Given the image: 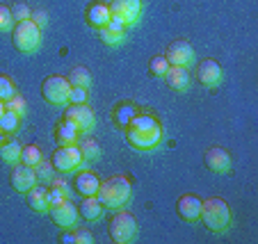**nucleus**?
Listing matches in <instances>:
<instances>
[{"mask_svg": "<svg viewBox=\"0 0 258 244\" xmlns=\"http://www.w3.org/2000/svg\"><path fill=\"white\" fill-rule=\"evenodd\" d=\"M96 199L107 210H119L133 199V187L126 176H112L107 181H101V187L96 192Z\"/></svg>", "mask_w": 258, "mask_h": 244, "instance_id": "obj_1", "label": "nucleus"}, {"mask_svg": "<svg viewBox=\"0 0 258 244\" xmlns=\"http://www.w3.org/2000/svg\"><path fill=\"white\" fill-rule=\"evenodd\" d=\"M199 221H204V226L213 233H224L231 226V208L224 199L213 196V199L201 201V217Z\"/></svg>", "mask_w": 258, "mask_h": 244, "instance_id": "obj_2", "label": "nucleus"}, {"mask_svg": "<svg viewBox=\"0 0 258 244\" xmlns=\"http://www.w3.org/2000/svg\"><path fill=\"white\" fill-rule=\"evenodd\" d=\"M12 41H14V48L21 50V53H25V55L37 53V50L41 48V41H44L41 28L30 19L21 21V23H16L14 30H12Z\"/></svg>", "mask_w": 258, "mask_h": 244, "instance_id": "obj_3", "label": "nucleus"}, {"mask_svg": "<svg viewBox=\"0 0 258 244\" xmlns=\"http://www.w3.org/2000/svg\"><path fill=\"white\" fill-rule=\"evenodd\" d=\"M110 239L117 244H131L137 239V221L135 217L131 215V212L121 210L119 208V212L112 217V221H110Z\"/></svg>", "mask_w": 258, "mask_h": 244, "instance_id": "obj_4", "label": "nucleus"}, {"mask_svg": "<svg viewBox=\"0 0 258 244\" xmlns=\"http://www.w3.org/2000/svg\"><path fill=\"white\" fill-rule=\"evenodd\" d=\"M53 167L55 171H62V174H71V171H78L80 167L85 165L83 160V153H80L78 144L73 146H59L57 151L53 153Z\"/></svg>", "mask_w": 258, "mask_h": 244, "instance_id": "obj_5", "label": "nucleus"}, {"mask_svg": "<svg viewBox=\"0 0 258 244\" xmlns=\"http://www.w3.org/2000/svg\"><path fill=\"white\" fill-rule=\"evenodd\" d=\"M64 121H69L78 132H89L96 128V114L87 103H78L64 112Z\"/></svg>", "mask_w": 258, "mask_h": 244, "instance_id": "obj_6", "label": "nucleus"}, {"mask_svg": "<svg viewBox=\"0 0 258 244\" xmlns=\"http://www.w3.org/2000/svg\"><path fill=\"white\" fill-rule=\"evenodd\" d=\"M69 92H71L69 80L59 78V75H50L41 85V94H44V98L50 105H64V103H69Z\"/></svg>", "mask_w": 258, "mask_h": 244, "instance_id": "obj_7", "label": "nucleus"}, {"mask_svg": "<svg viewBox=\"0 0 258 244\" xmlns=\"http://www.w3.org/2000/svg\"><path fill=\"white\" fill-rule=\"evenodd\" d=\"M112 19L121 21L123 25H135L142 16V0H112L110 5Z\"/></svg>", "mask_w": 258, "mask_h": 244, "instance_id": "obj_8", "label": "nucleus"}, {"mask_svg": "<svg viewBox=\"0 0 258 244\" xmlns=\"http://www.w3.org/2000/svg\"><path fill=\"white\" fill-rule=\"evenodd\" d=\"M197 55H195V48H192L187 41H174L169 44L167 48V62L169 66H183V68H190L195 64Z\"/></svg>", "mask_w": 258, "mask_h": 244, "instance_id": "obj_9", "label": "nucleus"}, {"mask_svg": "<svg viewBox=\"0 0 258 244\" xmlns=\"http://www.w3.org/2000/svg\"><path fill=\"white\" fill-rule=\"evenodd\" d=\"M126 137L133 148H137V151H151V148H156L160 144L162 128H156V130H126Z\"/></svg>", "mask_w": 258, "mask_h": 244, "instance_id": "obj_10", "label": "nucleus"}, {"mask_svg": "<svg viewBox=\"0 0 258 244\" xmlns=\"http://www.w3.org/2000/svg\"><path fill=\"white\" fill-rule=\"evenodd\" d=\"M222 78H224V71H222V66H219L215 59H204V62L197 66V80H199L204 87H217L219 83H222Z\"/></svg>", "mask_w": 258, "mask_h": 244, "instance_id": "obj_11", "label": "nucleus"}, {"mask_svg": "<svg viewBox=\"0 0 258 244\" xmlns=\"http://www.w3.org/2000/svg\"><path fill=\"white\" fill-rule=\"evenodd\" d=\"M50 215H53V221L59 226V228H73L76 221L80 219L78 208L71 203V199H67V201H62L59 205L50 208Z\"/></svg>", "mask_w": 258, "mask_h": 244, "instance_id": "obj_12", "label": "nucleus"}, {"mask_svg": "<svg viewBox=\"0 0 258 244\" xmlns=\"http://www.w3.org/2000/svg\"><path fill=\"white\" fill-rule=\"evenodd\" d=\"M37 185V174H34V167L28 165H16L12 171V187L19 194H25L30 187Z\"/></svg>", "mask_w": 258, "mask_h": 244, "instance_id": "obj_13", "label": "nucleus"}, {"mask_svg": "<svg viewBox=\"0 0 258 244\" xmlns=\"http://www.w3.org/2000/svg\"><path fill=\"white\" fill-rule=\"evenodd\" d=\"M176 210H178L180 219L197 224L201 217V199L197 194H183L178 199V203H176Z\"/></svg>", "mask_w": 258, "mask_h": 244, "instance_id": "obj_14", "label": "nucleus"}, {"mask_svg": "<svg viewBox=\"0 0 258 244\" xmlns=\"http://www.w3.org/2000/svg\"><path fill=\"white\" fill-rule=\"evenodd\" d=\"M206 167L215 174H229L231 171V155L226 148L222 146H213L206 153Z\"/></svg>", "mask_w": 258, "mask_h": 244, "instance_id": "obj_15", "label": "nucleus"}, {"mask_svg": "<svg viewBox=\"0 0 258 244\" xmlns=\"http://www.w3.org/2000/svg\"><path fill=\"white\" fill-rule=\"evenodd\" d=\"M101 39H103V44L112 46V48L114 46H121L126 41V25L117 19H110V23L105 28H101Z\"/></svg>", "mask_w": 258, "mask_h": 244, "instance_id": "obj_16", "label": "nucleus"}, {"mask_svg": "<svg viewBox=\"0 0 258 244\" xmlns=\"http://www.w3.org/2000/svg\"><path fill=\"white\" fill-rule=\"evenodd\" d=\"M28 205L32 208L34 212H48L50 210V201H48V187L46 185H34V187H30L28 192Z\"/></svg>", "mask_w": 258, "mask_h": 244, "instance_id": "obj_17", "label": "nucleus"}, {"mask_svg": "<svg viewBox=\"0 0 258 244\" xmlns=\"http://www.w3.org/2000/svg\"><path fill=\"white\" fill-rule=\"evenodd\" d=\"M76 192H80L83 196H96L98 187H101V178L94 174V171H78L76 176Z\"/></svg>", "mask_w": 258, "mask_h": 244, "instance_id": "obj_18", "label": "nucleus"}, {"mask_svg": "<svg viewBox=\"0 0 258 244\" xmlns=\"http://www.w3.org/2000/svg\"><path fill=\"white\" fill-rule=\"evenodd\" d=\"M167 85H169L174 92H187L192 85V78H190V71L183 66H169V71H167L165 75Z\"/></svg>", "mask_w": 258, "mask_h": 244, "instance_id": "obj_19", "label": "nucleus"}, {"mask_svg": "<svg viewBox=\"0 0 258 244\" xmlns=\"http://www.w3.org/2000/svg\"><path fill=\"white\" fill-rule=\"evenodd\" d=\"M71 196H73V187L69 185V181H64V178H53V183H50V187H48V201H50V208L59 205L62 201L71 199Z\"/></svg>", "mask_w": 258, "mask_h": 244, "instance_id": "obj_20", "label": "nucleus"}, {"mask_svg": "<svg viewBox=\"0 0 258 244\" xmlns=\"http://www.w3.org/2000/svg\"><path fill=\"white\" fill-rule=\"evenodd\" d=\"M103 203L96 199V196H85V201L78 205V215L80 219L85 221H98L103 217Z\"/></svg>", "mask_w": 258, "mask_h": 244, "instance_id": "obj_21", "label": "nucleus"}, {"mask_svg": "<svg viewBox=\"0 0 258 244\" xmlns=\"http://www.w3.org/2000/svg\"><path fill=\"white\" fill-rule=\"evenodd\" d=\"M110 19H112V14H110V7L107 5H101V3H96V5H92L87 10V23L92 25V28H105L107 23H110Z\"/></svg>", "mask_w": 258, "mask_h": 244, "instance_id": "obj_22", "label": "nucleus"}, {"mask_svg": "<svg viewBox=\"0 0 258 244\" xmlns=\"http://www.w3.org/2000/svg\"><path fill=\"white\" fill-rule=\"evenodd\" d=\"M78 137H80V132L69 121H59L57 126H55V139H57L59 146H73V144H78Z\"/></svg>", "mask_w": 258, "mask_h": 244, "instance_id": "obj_23", "label": "nucleus"}, {"mask_svg": "<svg viewBox=\"0 0 258 244\" xmlns=\"http://www.w3.org/2000/svg\"><path fill=\"white\" fill-rule=\"evenodd\" d=\"M156 128H160V121L156 117H151V114H135L126 130H156Z\"/></svg>", "mask_w": 258, "mask_h": 244, "instance_id": "obj_24", "label": "nucleus"}, {"mask_svg": "<svg viewBox=\"0 0 258 244\" xmlns=\"http://www.w3.org/2000/svg\"><path fill=\"white\" fill-rule=\"evenodd\" d=\"M21 144L16 142H5L3 146H0V157H3V162H7V165H19L21 162Z\"/></svg>", "mask_w": 258, "mask_h": 244, "instance_id": "obj_25", "label": "nucleus"}, {"mask_svg": "<svg viewBox=\"0 0 258 244\" xmlns=\"http://www.w3.org/2000/svg\"><path fill=\"white\" fill-rule=\"evenodd\" d=\"M69 85L71 87H83V89H89V83H92V75H89V71L85 66H76L69 73Z\"/></svg>", "mask_w": 258, "mask_h": 244, "instance_id": "obj_26", "label": "nucleus"}, {"mask_svg": "<svg viewBox=\"0 0 258 244\" xmlns=\"http://www.w3.org/2000/svg\"><path fill=\"white\" fill-rule=\"evenodd\" d=\"M21 126V117L16 112H12V110L5 108V112H3V117H0V130L5 132V135H12V132H16Z\"/></svg>", "mask_w": 258, "mask_h": 244, "instance_id": "obj_27", "label": "nucleus"}, {"mask_svg": "<svg viewBox=\"0 0 258 244\" xmlns=\"http://www.w3.org/2000/svg\"><path fill=\"white\" fill-rule=\"evenodd\" d=\"M80 153H83V160L85 162H94L101 157V146H98L96 139H83V142L78 144Z\"/></svg>", "mask_w": 258, "mask_h": 244, "instance_id": "obj_28", "label": "nucleus"}, {"mask_svg": "<svg viewBox=\"0 0 258 244\" xmlns=\"http://www.w3.org/2000/svg\"><path fill=\"white\" fill-rule=\"evenodd\" d=\"M41 160H44V155H41L39 146H34V144H30V146H25L23 151H21V162L28 167H37Z\"/></svg>", "mask_w": 258, "mask_h": 244, "instance_id": "obj_29", "label": "nucleus"}, {"mask_svg": "<svg viewBox=\"0 0 258 244\" xmlns=\"http://www.w3.org/2000/svg\"><path fill=\"white\" fill-rule=\"evenodd\" d=\"M34 174H37V183H53V178H55V167H53V162L41 160L39 165L34 167Z\"/></svg>", "mask_w": 258, "mask_h": 244, "instance_id": "obj_30", "label": "nucleus"}, {"mask_svg": "<svg viewBox=\"0 0 258 244\" xmlns=\"http://www.w3.org/2000/svg\"><path fill=\"white\" fill-rule=\"evenodd\" d=\"M137 114V110L133 108V105H119L117 110H114V121L119 123L121 128H128V123H131V119Z\"/></svg>", "mask_w": 258, "mask_h": 244, "instance_id": "obj_31", "label": "nucleus"}, {"mask_svg": "<svg viewBox=\"0 0 258 244\" xmlns=\"http://www.w3.org/2000/svg\"><path fill=\"white\" fill-rule=\"evenodd\" d=\"M5 108L12 110V112H16L21 119H23L25 112H28V103H25V98L21 96V94H14L10 101H5Z\"/></svg>", "mask_w": 258, "mask_h": 244, "instance_id": "obj_32", "label": "nucleus"}, {"mask_svg": "<svg viewBox=\"0 0 258 244\" xmlns=\"http://www.w3.org/2000/svg\"><path fill=\"white\" fill-rule=\"evenodd\" d=\"M16 25L14 16H12V10L7 5H0V32H12Z\"/></svg>", "mask_w": 258, "mask_h": 244, "instance_id": "obj_33", "label": "nucleus"}, {"mask_svg": "<svg viewBox=\"0 0 258 244\" xmlns=\"http://www.w3.org/2000/svg\"><path fill=\"white\" fill-rule=\"evenodd\" d=\"M167 71H169V62H167L165 55H158V57L151 59V73L156 75V78H162V80H165Z\"/></svg>", "mask_w": 258, "mask_h": 244, "instance_id": "obj_34", "label": "nucleus"}, {"mask_svg": "<svg viewBox=\"0 0 258 244\" xmlns=\"http://www.w3.org/2000/svg\"><path fill=\"white\" fill-rule=\"evenodd\" d=\"M14 94H16L14 80H12L10 75H3V73H0V101H10Z\"/></svg>", "mask_w": 258, "mask_h": 244, "instance_id": "obj_35", "label": "nucleus"}, {"mask_svg": "<svg viewBox=\"0 0 258 244\" xmlns=\"http://www.w3.org/2000/svg\"><path fill=\"white\" fill-rule=\"evenodd\" d=\"M10 10H12V16H14L16 23H21V21H28L30 16H32L30 7H28V5H23V3H16V5H12Z\"/></svg>", "mask_w": 258, "mask_h": 244, "instance_id": "obj_36", "label": "nucleus"}, {"mask_svg": "<svg viewBox=\"0 0 258 244\" xmlns=\"http://www.w3.org/2000/svg\"><path fill=\"white\" fill-rule=\"evenodd\" d=\"M87 89L83 87H71V92H69V103L71 105H78V103H87Z\"/></svg>", "mask_w": 258, "mask_h": 244, "instance_id": "obj_37", "label": "nucleus"}, {"mask_svg": "<svg viewBox=\"0 0 258 244\" xmlns=\"http://www.w3.org/2000/svg\"><path fill=\"white\" fill-rule=\"evenodd\" d=\"M71 235H73V242L76 244H92L94 242V235L89 233V230H85V228L76 230V233H71Z\"/></svg>", "mask_w": 258, "mask_h": 244, "instance_id": "obj_38", "label": "nucleus"}, {"mask_svg": "<svg viewBox=\"0 0 258 244\" xmlns=\"http://www.w3.org/2000/svg\"><path fill=\"white\" fill-rule=\"evenodd\" d=\"M30 21H34V23L39 25V28H44V25L48 23V14H46L44 10H37V12H32V16H30Z\"/></svg>", "mask_w": 258, "mask_h": 244, "instance_id": "obj_39", "label": "nucleus"}, {"mask_svg": "<svg viewBox=\"0 0 258 244\" xmlns=\"http://www.w3.org/2000/svg\"><path fill=\"white\" fill-rule=\"evenodd\" d=\"M62 242H64V244H71V242H73V235H71V233H67V235L62 237Z\"/></svg>", "mask_w": 258, "mask_h": 244, "instance_id": "obj_40", "label": "nucleus"}, {"mask_svg": "<svg viewBox=\"0 0 258 244\" xmlns=\"http://www.w3.org/2000/svg\"><path fill=\"white\" fill-rule=\"evenodd\" d=\"M5 142H7V139H5V132L0 130V146H3V144H5Z\"/></svg>", "mask_w": 258, "mask_h": 244, "instance_id": "obj_41", "label": "nucleus"}, {"mask_svg": "<svg viewBox=\"0 0 258 244\" xmlns=\"http://www.w3.org/2000/svg\"><path fill=\"white\" fill-rule=\"evenodd\" d=\"M3 112H5V101H0V117H3Z\"/></svg>", "mask_w": 258, "mask_h": 244, "instance_id": "obj_42", "label": "nucleus"}]
</instances>
